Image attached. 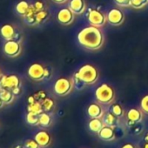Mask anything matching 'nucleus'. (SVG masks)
Instances as JSON below:
<instances>
[{"instance_id": "nucleus-1", "label": "nucleus", "mask_w": 148, "mask_h": 148, "mask_svg": "<svg viewBox=\"0 0 148 148\" xmlns=\"http://www.w3.org/2000/svg\"><path fill=\"white\" fill-rule=\"evenodd\" d=\"M77 38L81 46L90 51L99 50L105 43V36L102 31L93 25L83 28L78 33Z\"/></svg>"}, {"instance_id": "nucleus-2", "label": "nucleus", "mask_w": 148, "mask_h": 148, "mask_svg": "<svg viewBox=\"0 0 148 148\" xmlns=\"http://www.w3.org/2000/svg\"><path fill=\"white\" fill-rule=\"evenodd\" d=\"M28 77L36 82L48 79L51 77V71L40 63L32 64L27 70Z\"/></svg>"}, {"instance_id": "nucleus-3", "label": "nucleus", "mask_w": 148, "mask_h": 148, "mask_svg": "<svg viewBox=\"0 0 148 148\" xmlns=\"http://www.w3.org/2000/svg\"><path fill=\"white\" fill-rule=\"evenodd\" d=\"M95 98L97 102L105 106H109L112 104L115 99L114 89L108 84H101L95 91Z\"/></svg>"}, {"instance_id": "nucleus-4", "label": "nucleus", "mask_w": 148, "mask_h": 148, "mask_svg": "<svg viewBox=\"0 0 148 148\" xmlns=\"http://www.w3.org/2000/svg\"><path fill=\"white\" fill-rule=\"evenodd\" d=\"M77 73L80 79L86 84V86L94 85L98 81L99 76L98 69L91 64L82 65L79 71H77Z\"/></svg>"}, {"instance_id": "nucleus-5", "label": "nucleus", "mask_w": 148, "mask_h": 148, "mask_svg": "<svg viewBox=\"0 0 148 148\" xmlns=\"http://www.w3.org/2000/svg\"><path fill=\"white\" fill-rule=\"evenodd\" d=\"M73 87H74V86H73V82H72L71 79H70L68 78L62 77V78L58 79L55 81L54 86H53V91L58 96L64 97L71 92Z\"/></svg>"}, {"instance_id": "nucleus-6", "label": "nucleus", "mask_w": 148, "mask_h": 148, "mask_svg": "<svg viewBox=\"0 0 148 148\" xmlns=\"http://www.w3.org/2000/svg\"><path fill=\"white\" fill-rule=\"evenodd\" d=\"M0 36L5 41L8 40H16L21 43L23 40V35L12 24H5L0 28Z\"/></svg>"}, {"instance_id": "nucleus-7", "label": "nucleus", "mask_w": 148, "mask_h": 148, "mask_svg": "<svg viewBox=\"0 0 148 148\" xmlns=\"http://www.w3.org/2000/svg\"><path fill=\"white\" fill-rule=\"evenodd\" d=\"M17 87H21V79L16 74H3L0 78V90L12 91Z\"/></svg>"}, {"instance_id": "nucleus-8", "label": "nucleus", "mask_w": 148, "mask_h": 148, "mask_svg": "<svg viewBox=\"0 0 148 148\" xmlns=\"http://www.w3.org/2000/svg\"><path fill=\"white\" fill-rule=\"evenodd\" d=\"M22 49L21 43L16 40L5 41L3 45V53L10 58H15L20 56Z\"/></svg>"}, {"instance_id": "nucleus-9", "label": "nucleus", "mask_w": 148, "mask_h": 148, "mask_svg": "<svg viewBox=\"0 0 148 148\" xmlns=\"http://www.w3.org/2000/svg\"><path fill=\"white\" fill-rule=\"evenodd\" d=\"M87 19L90 25H93L96 27H102L107 22L106 14L102 12L97 9H90L87 14Z\"/></svg>"}, {"instance_id": "nucleus-10", "label": "nucleus", "mask_w": 148, "mask_h": 148, "mask_svg": "<svg viewBox=\"0 0 148 148\" xmlns=\"http://www.w3.org/2000/svg\"><path fill=\"white\" fill-rule=\"evenodd\" d=\"M107 22L112 26H119L125 21V14L119 8H112L107 13Z\"/></svg>"}, {"instance_id": "nucleus-11", "label": "nucleus", "mask_w": 148, "mask_h": 148, "mask_svg": "<svg viewBox=\"0 0 148 148\" xmlns=\"http://www.w3.org/2000/svg\"><path fill=\"white\" fill-rule=\"evenodd\" d=\"M125 117H126L127 125L129 127H132V125L142 122L144 119V112H142L141 109L131 108L126 112Z\"/></svg>"}, {"instance_id": "nucleus-12", "label": "nucleus", "mask_w": 148, "mask_h": 148, "mask_svg": "<svg viewBox=\"0 0 148 148\" xmlns=\"http://www.w3.org/2000/svg\"><path fill=\"white\" fill-rule=\"evenodd\" d=\"M74 19H75V14L69 7L62 8L57 13V20L62 25H69L72 24Z\"/></svg>"}, {"instance_id": "nucleus-13", "label": "nucleus", "mask_w": 148, "mask_h": 148, "mask_svg": "<svg viewBox=\"0 0 148 148\" xmlns=\"http://www.w3.org/2000/svg\"><path fill=\"white\" fill-rule=\"evenodd\" d=\"M86 112L90 119H102L106 113L104 107L102 106V104L99 102L90 104L87 107Z\"/></svg>"}, {"instance_id": "nucleus-14", "label": "nucleus", "mask_w": 148, "mask_h": 148, "mask_svg": "<svg viewBox=\"0 0 148 148\" xmlns=\"http://www.w3.org/2000/svg\"><path fill=\"white\" fill-rule=\"evenodd\" d=\"M33 138L38 142V144L40 145L41 148H46V147L50 146V145L51 144V141H52L51 134L45 130L38 131L34 135Z\"/></svg>"}, {"instance_id": "nucleus-15", "label": "nucleus", "mask_w": 148, "mask_h": 148, "mask_svg": "<svg viewBox=\"0 0 148 148\" xmlns=\"http://www.w3.org/2000/svg\"><path fill=\"white\" fill-rule=\"evenodd\" d=\"M99 138L106 142H111L116 139L117 138V134H116V131L115 128L110 127V126H106L105 125L101 131L98 133Z\"/></svg>"}, {"instance_id": "nucleus-16", "label": "nucleus", "mask_w": 148, "mask_h": 148, "mask_svg": "<svg viewBox=\"0 0 148 148\" xmlns=\"http://www.w3.org/2000/svg\"><path fill=\"white\" fill-rule=\"evenodd\" d=\"M69 8L75 15H82L86 10V4L85 0H71Z\"/></svg>"}, {"instance_id": "nucleus-17", "label": "nucleus", "mask_w": 148, "mask_h": 148, "mask_svg": "<svg viewBox=\"0 0 148 148\" xmlns=\"http://www.w3.org/2000/svg\"><path fill=\"white\" fill-rule=\"evenodd\" d=\"M102 120H103V123L105 125L110 126L112 128H117L120 125V119L116 117L110 111L105 113V115L102 118Z\"/></svg>"}, {"instance_id": "nucleus-18", "label": "nucleus", "mask_w": 148, "mask_h": 148, "mask_svg": "<svg viewBox=\"0 0 148 148\" xmlns=\"http://www.w3.org/2000/svg\"><path fill=\"white\" fill-rule=\"evenodd\" d=\"M105 126L102 119H91L88 122V129L90 132L98 134Z\"/></svg>"}, {"instance_id": "nucleus-19", "label": "nucleus", "mask_w": 148, "mask_h": 148, "mask_svg": "<svg viewBox=\"0 0 148 148\" xmlns=\"http://www.w3.org/2000/svg\"><path fill=\"white\" fill-rule=\"evenodd\" d=\"M16 96L12 93V91L2 89L0 90V99H1L5 106H9L14 102Z\"/></svg>"}, {"instance_id": "nucleus-20", "label": "nucleus", "mask_w": 148, "mask_h": 148, "mask_svg": "<svg viewBox=\"0 0 148 148\" xmlns=\"http://www.w3.org/2000/svg\"><path fill=\"white\" fill-rule=\"evenodd\" d=\"M30 6H31V4L28 1H26V0H21V1H19L16 5L15 11L19 16L24 18L25 15L27 13L28 10L30 9Z\"/></svg>"}, {"instance_id": "nucleus-21", "label": "nucleus", "mask_w": 148, "mask_h": 148, "mask_svg": "<svg viewBox=\"0 0 148 148\" xmlns=\"http://www.w3.org/2000/svg\"><path fill=\"white\" fill-rule=\"evenodd\" d=\"M51 124H52V119L49 114V112H44L41 114H39V126L47 128L50 127Z\"/></svg>"}, {"instance_id": "nucleus-22", "label": "nucleus", "mask_w": 148, "mask_h": 148, "mask_svg": "<svg viewBox=\"0 0 148 148\" xmlns=\"http://www.w3.org/2000/svg\"><path fill=\"white\" fill-rule=\"evenodd\" d=\"M25 121L29 125L38 126L39 125V115L34 112H27V114L25 116Z\"/></svg>"}, {"instance_id": "nucleus-23", "label": "nucleus", "mask_w": 148, "mask_h": 148, "mask_svg": "<svg viewBox=\"0 0 148 148\" xmlns=\"http://www.w3.org/2000/svg\"><path fill=\"white\" fill-rule=\"evenodd\" d=\"M110 112L112 114H114L116 117L119 118V119H122L125 115V110H124L123 106L120 104H118V103L112 104L111 106Z\"/></svg>"}, {"instance_id": "nucleus-24", "label": "nucleus", "mask_w": 148, "mask_h": 148, "mask_svg": "<svg viewBox=\"0 0 148 148\" xmlns=\"http://www.w3.org/2000/svg\"><path fill=\"white\" fill-rule=\"evenodd\" d=\"M35 18L37 22V25H41L45 22H46L49 18V12L45 9L39 12H37L35 14Z\"/></svg>"}, {"instance_id": "nucleus-25", "label": "nucleus", "mask_w": 148, "mask_h": 148, "mask_svg": "<svg viewBox=\"0 0 148 148\" xmlns=\"http://www.w3.org/2000/svg\"><path fill=\"white\" fill-rule=\"evenodd\" d=\"M42 107L44 112H51L53 111L54 107H55V101L51 99V98H45L42 102H41Z\"/></svg>"}, {"instance_id": "nucleus-26", "label": "nucleus", "mask_w": 148, "mask_h": 148, "mask_svg": "<svg viewBox=\"0 0 148 148\" xmlns=\"http://www.w3.org/2000/svg\"><path fill=\"white\" fill-rule=\"evenodd\" d=\"M27 112H34L37 114H41L42 112H44L41 102L38 101H35L33 103L31 104H27Z\"/></svg>"}, {"instance_id": "nucleus-27", "label": "nucleus", "mask_w": 148, "mask_h": 148, "mask_svg": "<svg viewBox=\"0 0 148 148\" xmlns=\"http://www.w3.org/2000/svg\"><path fill=\"white\" fill-rule=\"evenodd\" d=\"M71 79H72V82H73V86H74V87H75L77 90H83L85 87H86V84L80 79V77L78 75V73H77V71L74 73V75H73V77L71 78Z\"/></svg>"}, {"instance_id": "nucleus-28", "label": "nucleus", "mask_w": 148, "mask_h": 148, "mask_svg": "<svg viewBox=\"0 0 148 148\" xmlns=\"http://www.w3.org/2000/svg\"><path fill=\"white\" fill-rule=\"evenodd\" d=\"M148 5V0H132L131 7L136 10L142 9Z\"/></svg>"}, {"instance_id": "nucleus-29", "label": "nucleus", "mask_w": 148, "mask_h": 148, "mask_svg": "<svg viewBox=\"0 0 148 148\" xmlns=\"http://www.w3.org/2000/svg\"><path fill=\"white\" fill-rule=\"evenodd\" d=\"M140 109L142 112L148 115V94L145 95L140 100Z\"/></svg>"}, {"instance_id": "nucleus-30", "label": "nucleus", "mask_w": 148, "mask_h": 148, "mask_svg": "<svg viewBox=\"0 0 148 148\" xmlns=\"http://www.w3.org/2000/svg\"><path fill=\"white\" fill-rule=\"evenodd\" d=\"M24 145L26 148H41L40 145L38 144V142L34 138H29L26 139L24 142Z\"/></svg>"}, {"instance_id": "nucleus-31", "label": "nucleus", "mask_w": 148, "mask_h": 148, "mask_svg": "<svg viewBox=\"0 0 148 148\" xmlns=\"http://www.w3.org/2000/svg\"><path fill=\"white\" fill-rule=\"evenodd\" d=\"M35 99L38 102H42L45 98H47V94L45 91H38L36 93L33 94Z\"/></svg>"}, {"instance_id": "nucleus-32", "label": "nucleus", "mask_w": 148, "mask_h": 148, "mask_svg": "<svg viewBox=\"0 0 148 148\" xmlns=\"http://www.w3.org/2000/svg\"><path fill=\"white\" fill-rule=\"evenodd\" d=\"M114 2L119 7H131L132 0H114Z\"/></svg>"}, {"instance_id": "nucleus-33", "label": "nucleus", "mask_w": 148, "mask_h": 148, "mask_svg": "<svg viewBox=\"0 0 148 148\" xmlns=\"http://www.w3.org/2000/svg\"><path fill=\"white\" fill-rule=\"evenodd\" d=\"M32 5H33L35 10H36L37 12H39V11H42V10H45V3L42 2V1H36V2L33 3Z\"/></svg>"}, {"instance_id": "nucleus-34", "label": "nucleus", "mask_w": 148, "mask_h": 148, "mask_svg": "<svg viewBox=\"0 0 148 148\" xmlns=\"http://www.w3.org/2000/svg\"><path fill=\"white\" fill-rule=\"evenodd\" d=\"M142 148H148V132H146L143 138Z\"/></svg>"}, {"instance_id": "nucleus-35", "label": "nucleus", "mask_w": 148, "mask_h": 148, "mask_svg": "<svg viewBox=\"0 0 148 148\" xmlns=\"http://www.w3.org/2000/svg\"><path fill=\"white\" fill-rule=\"evenodd\" d=\"M12 92V93H13L15 96H18V95H19V94L21 93V92H22V89H21V87H17V88L13 89Z\"/></svg>"}, {"instance_id": "nucleus-36", "label": "nucleus", "mask_w": 148, "mask_h": 148, "mask_svg": "<svg viewBox=\"0 0 148 148\" xmlns=\"http://www.w3.org/2000/svg\"><path fill=\"white\" fill-rule=\"evenodd\" d=\"M121 148H138L134 144H132V143H127V144H125L124 145H122Z\"/></svg>"}, {"instance_id": "nucleus-37", "label": "nucleus", "mask_w": 148, "mask_h": 148, "mask_svg": "<svg viewBox=\"0 0 148 148\" xmlns=\"http://www.w3.org/2000/svg\"><path fill=\"white\" fill-rule=\"evenodd\" d=\"M51 1L57 5H63V4H65L68 0H51Z\"/></svg>"}, {"instance_id": "nucleus-38", "label": "nucleus", "mask_w": 148, "mask_h": 148, "mask_svg": "<svg viewBox=\"0 0 148 148\" xmlns=\"http://www.w3.org/2000/svg\"><path fill=\"white\" fill-rule=\"evenodd\" d=\"M13 148H26L24 144H17L13 146Z\"/></svg>"}, {"instance_id": "nucleus-39", "label": "nucleus", "mask_w": 148, "mask_h": 148, "mask_svg": "<svg viewBox=\"0 0 148 148\" xmlns=\"http://www.w3.org/2000/svg\"><path fill=\"white\" fill-rule=\"evenodd\" d=\"M5 106V105L4 104V102H3V101H2L1 99H0V109H2V108H3V107Z\"/></svg>"}, {"instance_id": "nucleus-40", "label": "nucleus", "mask_w": 148, "mask_h": 148, "mask_svg": "<svg viewBox=\"0 0 148 148\" xmlns=\"http://www.w3.org/2000/svg\"><path fill=\"white\" fill-rule=\"evenodd\" d=\"M3 76V74H2V71H1V68H0V78H1Z\"/></svg>"}]
</instances>
